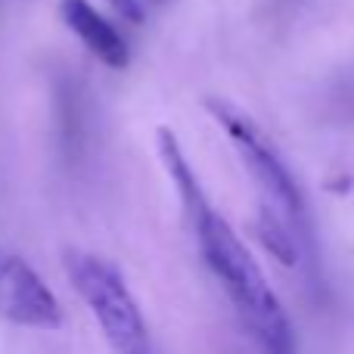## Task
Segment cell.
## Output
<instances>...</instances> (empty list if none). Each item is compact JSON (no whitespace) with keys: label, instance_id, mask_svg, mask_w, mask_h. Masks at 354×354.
I'll return each mask as SVG.
<instances>
[{"label":"cell","instance_id":"6da1fadb","mask_svg":"<svg viewBox=\"0 0 354 354\" xmlns=\"http://www.w3.org/2000/svg\"><path fill=\"white\" fill-rule=\"evenodd\" d=\"M187 218L196 230V243H199L205 268L218 277L221 289L236 305L239 317L245 320L264 354H295V333L289 314L283 311L280 299L270 289L249 245L233 233V227L214 212L208 199L189 208Z\"/></svg>","mask_w":354,"mask_h":354},{"label":"cell","instance_id":"7a4b0ae2","mask_svg":"<svg viewBox=\"0 0 354 354\" xmlns=\"http://www.w3.org/2000/svg\"><path fill=\"white\" fill-rule=\"evenodd\" d=\"M66 270L115 354H153L143 311L115 264L91 252H68Z\"/></svg>","mask_w":354,"mask_h":354},{"label":"cell","instance_id":"3957f363","mask_svg":"<svg viewBox=\"0 0 354 354\" xmlns=\"http://www.w3.org/2000/svg\"><path fill=\"white\" fill-rule=\"evenodd\" d=\"M205 109L212 112L214 122L221 124V131H224L233 140V147L239 149L252 180L270 196L274 212L283 214L292 227L305 224V196H301L299 180H295V174L289 171V165L283 162L280 149L258 128L255 118L224 97H205Z\"/></svg>","mask_w":354,"mask_h":354},{"label":"cell","instance_id":"277c9868","mask_svg":"<svg viewBox=\"0 0 354 354\" xmlns=\"http://www.w3.org/2000/svg\"><path fill=\"white\" fill-rule=\"evenodd\" d=\"M0 320L28 330H59L62 308L25 258L0 249Z\"/></svg>","mask_w":354,"mask_h":354},{"label":"cell","instance_id":"5b68a950","mask_svg":"<svg viewBox=\"0 0 354 354\" xmlns=\"http://www.w3.org/2000/svg\"><path fill=\"white\" fill-rule=\"evenodd\" d=\"M59 16L103 66L128 68L131 62L128 41L93 3H87V0H59Z\"/></svg>","mask_w":354,"mask_h":354},{"label":"cell","instance_id":"8992f818","mask_svg":"<svg viewBox=\"0 0 354 354\" xmlns=\"http://www.w3.org/2000/svg\"><path fill=\"white\" fill-rule=\"evenodd\" d=\"M258 236H261L264 249L280 264L292 268L299 261V245H295V236H292V224L283 214H277L274 208H261V214H258Z\"/></svg>","mask_w":354,"mask_h":354},{"label":"cell","instance_id":"52a82bcc","mask_svg":"<svg viewBox=\"0 0 354 354\" xmlns=\"http://www.w3.org/2000/svg\"><path fill=\"white\" fill-rule=\"evenodd\" d=\"M106 3H109L112 10H115L118 16H122L124 22H131V25H140L143 16H147V12H143V3H140V0H106Z\"/></svg>","mask_w":354,"mask_h":354}]
</instances>
